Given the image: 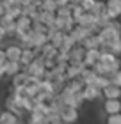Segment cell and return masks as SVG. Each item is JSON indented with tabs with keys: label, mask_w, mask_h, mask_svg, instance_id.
<instances>
[{
	"label": "cell",
	"mask_w": 121,
	"mask_h": 124,
	"mask_svg": "<svg viewBox=\"0 0 121 124\" xmlns=\"http://www.w3.org/2000/svg\"><path fill=\"white\" fill-rule=\"evenodd\" d=\"M111 85H112V82H111V78H109V76H98L96 78V83H94V87H98L102 92L105 91L107 87H111Z\"/></svg>",
	"instance_id": "7402d4cb"
},
{
	"label": "cell",
	"mask_w": 121,
	"mask_h": 124,
	"mask_svg": "<svg viewBox=\"0 0 121 124\" xmlns=\"http://www.w3.org/2000/svg\"><path fill=\"white\" fill-rule=\"evenodd\" d=\"M100 57H102V50H87L85 52V59H84V66L87 69H93L100 62Z\"/></svg>",
	"instance_id": "8992f818"
},
{
	"label": "cell",
	"mask_w": 121,
	"mask_h": 124,
	"mask_svg": "<svg viewBox=\"0 0 121 124\" xmlns=\"http://www.w3.org/2000/svg\"><path fill=\"white\" fill-rule=\"evenodd\" d=\"M80 119V110L71 108V106H64L61 110V121L62 124H75Z\"/></svg>",
	"instance_id": "7a4b0ae2"
},
{
	"label": "cell",
	"mask_w": 121,
	"mask_h": 124,
	"mask_svg": "<svg viewBox=\"0 0 121 124\" xmlns=\"http://www.w3.org/2000/svg\"><path fill=\"white\" fill-rule=\"evenodd\" d=\"M84 59H85V50L80 46V44L75 46L71 50V53H70V64H82Z\"/></svg>",
	"instance_id": "8fae6325"
},
{
	"label": "cell",
	"mask_w": 121,
	"mask_h": 124,
	"mask_svg": "<svg viewBox=\"0 0 121 124\" xmlns=\"http://www.w3.org/2000/svg\"><path fill=\"white\" fill-rule=\"evenodd\" d=\"M55 20H57V14H54V13H45V11H43V14H41V23H43L45 27L54 29V27H55Z\"/></svg>",
	"instance_id": "ffe728a7"
},
{
	"label": "cell",
	"mask_w": 121,
	"mask_h": 124,
	"mask_svg": "<svg viewBox=\"0 0 121 124\" xmlns=\"http://www.w3.org/2000/svg\"><path fill=\"white\" fill-rule=\"evenodd\" d=\"M102 94H103V98H105V99H121V89L116 87V85L107 87Z\"/></svg>",
	"instance_id": "2e32d148"
},
{
	"label": "cell",
	"mask_w": 121,
	"mask_h": 124,
	"mask_svg": "<svg viewBox=\"0 0 121 124\" xmlns=\"http://www.w3.org/2000/svg\"><path fill=\"white\" fill-rule=\"evenodd\" d=\"M7 62H9V60H7V55H5V50L0 48V67H4Z\"/></svg>",
	"instance_id": "1f68e13d"
},
{
	"label": "cell",
	"mask_w": 121,
	"mask_h": 124,
	"mask_svg": "<svg viewBox=\"0 0 121 124\" xmlns=\"http://www.w3.org/2000/svg\"><path fill=\"white\" fill-rule=\"evenodd\" d=\"M80 4H82V0H71V5H70V7H75V5H80Z\"/></svg>",
	"instance_id": "8d00e7d4"
},
{
	"label": "cell",
	"mask_w": 121,
	"mask_h": 124,
	"mask_svg": "<svg viewBox=\"0 0 121 124\" xmlns=\"http://www.w3.org/2000/svg\"><path fill=\"white\" fill-rule=\"evenodd\" d=\"M59 124H62V122H59Z\"/></svg>",
	"instance_id": "f35d334b"
},
{
	"label": "cell",
	"mask_w": 121,
	"mask_h": 124,
	"mask_svg": "<svg viewBox=\"0 0 121 124\" xmlns=\"http://www.w3.org/2000/svg\"><path fill=\"white\" fill-rule=\"evenodd\" d=\"M98 0H82V4H80V7H82L85 13H91V11L94 9V5H96Z\"/></svg>",
	"instance_id": "83f0119b"
},
{
	"label": "cell",
	"mask_w": 121,
	"mask_h": 124,
	"mask_svg": "<svg viewBox=\"0 0 121 124\" xmlns=\"http://www.w3.org/2000/svg\"><path fill=\"white\" fill-rule=\"evenodd\" d=\"M103 110H105L107 115L121 114V99H105V103H103Z\"/></svg>",
	"instance_id": "9c48e42d"
},
{
	"label": "cell",
	"mask_w": 121,
	"mask_h": 124,
	"mask_svg": "<svg viewBox=\"0 0 121 124\" xmlns=\"http://www.w3.org/2000/svg\"><path fill=\"white\" fill-rule=\"evenodd\" d=\"M64 36H66V34L64 32H61V30H57L55 32V36L54 37H52V44H54V46L57 48V50H61V46H62V41H64Z\"/></svg>",
	"instance_id": "d4e9b609"
},
{
	"label": "cell",
	"mask_w": 121,
	"mask_h": 124,
	"mask_svg": "<svg viewBox=\"0 0 121 124\" xmlns=\"http://www.w3.org/2000/svg\"><path fill=\"white\" fill-rule=\"evenodd\" d=\"M70 36L75 39V41H77V44H82L85 39H87L89 36H93V34H91V30L89 29H85V27H80V25H77L75 27V30L70 34Z\"/></svg>",
	"instance_id": "ba28073f"
},
{
	"label": "cell",
	"mask_w": 121,
	"mask_h": 124,
	"mask_svg": "<svg viewBox=\"0 0 121 124\" xmlns=\"http://www.w3.org/2000/svg\"><path fill=\"white\" fill-rule=\"evenodd\" d=\"M27 124H47V117L41 112H32V114H28Z\"/></svg>",
	"instance_id": "44dd1931"
},
{
	"label": "cell",
	"mask_w": 121,
	"mask_h": 124,
	"mask_svg": "<svg viewBox=\"0 0 121 124\" xmlns=\"http://www.w3.org/2000/svg\"><path fill=\"white\" fill-rule=\"evenodd\" d=\"M4 50H5V55H7V60H9V62H20L21 53H23V48H21L18 43L7 44Z\"/></svg>",
	"instance_id": "3957f363"
},
{
	"label": "cell",
	"mask_w": 121,
	"mask_h": 124,
	"mask_svg": "<svg viewBox=\"0 0 121 124\" xmlns=\"http://www.w3.org/2000/svg\"><path fill=\"white\" fill-rule=\"evenodd\" d=\"M5 14H7V7H5V5H4L2 2H0V20H2Z\"/></svg>",
	"instance_id": "836d02e7"
},
{
	"label": "cell",
	"mask_w": 121,
	"mask_h": 124,
	"mask_svg": "<svg viewBox=\"0 0 121 124\" xmlns=\"http://www.w3.org/2000/svg\"><path fill=\"white\" fill-rule=\"evenodd\" d=\"M57 5H59V7H70L71 0H57Z\"/></svg>",
	"instance_id": "d6a6232c"
},
{
	"label": "cell",
	"mask_w": 121,
	"mask_h": 124,
	"mask_svg": "<svg viewBox=\"0 0 121 124\" xmlns=\"http://www.w3.org/2000/svg\"><path fill=\"white\" fill-rule=\"evenodd\" d=\"M75 46H78V44H77V41H75V39L70 36V34H66V36H64V41H62V46H61V50H59V52L71 53V50H73Z\"/></svg>",
	"instance_id": "ac0fdd59"
},
{
	"label": "cell",
	"mask_w": 121,
	"mask_h": 124,
	"mask_svg": "<svg viewBox=\"0 0 121 124\" xmlns=\"http://www.w3.org/2000/svg\"><path fill=\"white\" fill-rule=\"evenodd\" d=\"M0 121H2V124H18L20 122V117H16L14 114L4 110V112H0Z\"/></svg>",
	"instance_id": "d6986e66"
},
{
	"label": "cell",
	"mask_w": 121,
	"mask_h": 124,
	"mask_svg": "<svg viewBox=\"0 0 121 124\" xmlns=\"http://www.w3.org/2000/svg\"><path fill=\"white\" fill-rule=\"evenodd\" d=\"M107 4V14L112 21L121 18V0H105Z\"/></svg>",
	"instance_id": "277c9868"
},
{
	"label": "cell",
	"mask_w": 121,
	"mask_h": 124,
	"mask_svg": "<svg viewBox=\"0 0 121 124\" xmlns=\"http://www.w3.org/2000/svg\"><path fill=\"white\" fill-rule=\"evenodd\" d=\"M71 11H73V20H75V21H78V20L85 14V11L80 7V5H75V7H71Z\"/></svg>",
	"instance_id": "f1b7e54d"
},
{
	"label": "cell",
	"mask_w": 121,
	"mask_h": 124,
	"mask_svg": "<svg viewBox=\"0 0 121 124\" xmlns=\"http://www.w3.org/2000/svg\"><path fill=\"white\" fill-rule=\"evenodd\" d=\"M57 16L64 18V20H70V18H73V11H71V7H59L57 9Z\"/></svg>",
	"instance_id": "4316f807"
},
{
	"label": "cell",
	"mask_w": 121,
	"mask_h": 124,
	"mask_svg": "<svg viewBox=\"0 0 121 124\" xmlns=\"http://www.w3.org/2000/svg\"><path fill=\"white\" fill-rule=\"evenodd\" d=\"M27 80H28V75L25 71H21L20 75H16L14 78H11V85H13L14 89H21L27 85Z\"/></svg>",
	"instance_id": "9a60e30c"
},
{
	"label": "cell",
	"mask_w": 121,
	"mask_h": 124,
	"mask_svg": "<svg viewBox=\"0 0 121 124\" xmlns=\"http://www.w3.org/2000/svg\"><path fill=\"white\" fill-rule=\"evenodd\" d=\"M41 92L43 94H57V96H59L54 82H41Z\"/></svg>",
	"instance_id": "603a6c76"
},
{
	"label": "cell",
	"mask_w": 121,
	"mask_h": 124,
	"mask_svg": "<svg viewBox=\"0 0 121 124\" xmlns=\"http://www.w3.org/2000/svg\"><path fill=\"white\" fill-rule=\"evenodd\" d=\"M102 52H111L112 55H116V57L119 59L121 57V39L118 43H114V44H111L109 48H105V50H102Z\"/></svg>",
	"instance_id": "484cf974"
},
{
	"label": "cell",
	"mask_w": 121,
	"mask_h": 124,
	"mask_svg": "<svg viewBox=\"0 0 121 124\" xmlns=\"http://www.w3.org/2000/svg\"><path fill=\"white\" fill-rule=\"evenodd\" d=\"M4 106H5V110L7 112H11V114H14L16 117H23V114H25V110H21L18 105H16V101H14V98L11 94H7L5 96V99H4Z\"/></svg>",
	"instance_id": "5b68a950"
},
{
	"label": "cell",
	"mask_w": 121,
	"mask_h": 124,
	"mask_svg": "<svg viewBox=\"0 0 121 124\" xmlns=\"http://www.w3.org/2000/svg\"><path fill=\"white\" fill-rule=\"evenodd\" d=\"M85 52L87 50H102V44H100V39H98V36H89L85 41L80 44Z\"/></svg>",
	"instance_id": "5bb4252c"
},
{
	"label": "cell",
	"mask_w": 121,
	"mask_h": 124,
	"mask_svg": "<svg viewBox=\"0 0 121 124\" xmlns=\"http://www.w3.org/2000/svg\"><path fill=\"white\" fill-rule=\"evenodd\" d=\"M5 37H7V32H5V29H4L2 25H0V41H4Z\"/></svg>",
	"instance_id": "e575fe53"
},
{
	"label": "cell",
	"mask_w": 121,
	"mask_h": 124,
	"mask_svg": "<svg viewBox=\"0 0 121 124\" xmlns=\"http://www.w3.org/2000/svg\"><path fill=\"white\" fill-rule=\"evenodd\" d=\"M32 25H34V21L28 18V16H21V18L16 20V34H27V32H30L32 30Z\"/></svg>",
	"instance_id": "52a82bcc"
},
{
	"label": "cell",
	"mask_w": 121,
	"mask_h": 124,
	"mask_svg": "<svg viewBox=\"0 0 121 124\" xmlns=\"http://www.w3.org/2000/svg\"><path fill=\"white\" fill-rule=\"evenodd\" d=\"M4 67H5V76H9V78H14L16 75H20L23 71V66L20 62H7Z\"/></svg>",
	"instance_id": "7c38bea8"
},
{
	"label": "cell",
	"mask_w": 121,
	"mask_h": 124,
	"mask_svg": "<svg viewBox=\"0 0 121 124\" xmlns=\"http://www.w3.org/2000/svg\"><path fill=\"white\" fill-rule=\"evenodd\" d=\"M100 96H102V91L98 87H94V85H87V87L84 89V98H85V101H91V103H93V101H96Z\"/></svg>",
	"instance_id": "4fadbf2b"
},
{
	"label": "cell",
	"mask_w": 121,
	"mask_h": 124,
	"mask_svg": "<svg viewBox=\"0 0 121 124\" xmlns=\"http://www.w3.org/2000/svg\"><path fill=\"white\" fill-rule=\"evenodd\" d=\"M109 78H111L112 85H116V87H119V89H121V69H119V71H116L114 75H111Z\"/></svg>",
	"instance_id": "f546056e"
},
{
	"label": "cell",
	"mask_w": 121,
	"mask_h": 124,
	"mask_svg": "<svg viewBox=\"0 0 121 124\" xmlns=\"http://www.w3.org/2000/svg\"><path fill=\"white\" fill-rule=\"evenodd\" d=\"M5 78V67H0V80Z\"/></svg>",
	"instance_id": "d590c367"
},
{
	"label": "cell",
	"mask_w": 121,
	"mask_h": 124,
	"mask_svg": "<svg viewBox=\"0 0 121 124\" xmlns=\"http://www.w3.org/2000/svg\"><path fill=\"white\" fill-rule=\"evenodd\" d=\"M96 78H98V75H96L93 69H85V71L82 73V76H80V80H82L84 85L87 87V85H94V83H96Z\"/></svg>",
	"instance_id": "e0dca14e"
},
{
	"label": "cell",
	"mask_w": 121,
	"mask_h": 124,
	"mask_svg": "<svg viewBox=\"0 0 121 124\" xmlns=\"http://www.w3.org/2000/svg\"><path fill=\"white\" fill-rule=\"evenodd\" d=\"M0 124H2V121H0Z\"/></svg>",
	"instance_id": "74e56055"
},
{
	"label": "cell",
	"mask_w": 121,
	"mask_h": 124,
	"mask_svg": "<svg viewBox=\"0 0 121 124\" xmlns=\"http://www.w3.org/2000/svg\"><path fill=\"white\" fill-rule=\"evenodd\" d=\"M57 9H59L57 0H45V2H43V11H45V13H54V14H57Z\"/></svg>",
	"instance_id": "cb8c5ba5"
},
{
	"label": "cell",
	"mask_w": 121,
	"mask_h": 124,
	"mask_svg": "<svg viewBox=\"0 0 121 124\" xmlns=\"http://www.w3.org/2000/svg\"><path fill=\"white\" fill-rule=\"evenodd\" d=\"M105 124H121V114H116V115H107Z\"/></svg>",
	"instance_id": "4dcf8cb0"
},
{
	"label": "cell",
	"mask_w": 121,
	"mask_h": 124,
	"mask_svg": "<svg viewBox=\"0 0 121 124\" xmlns=\"http://www.w3.org/2000/svg\"><path fill=\"white\" fill-rule=\"evenodd\" d=\"M23 71L27 73L28 76H34V78H39V80H41L43 75L47 73V67H45V57H43V55H39V57L34 60L28 67H25Z\"/></svg>",
	"instance_id": "6da1fadb"
},
{
	"label": "cell",
	"mask_w": 121,
	"mask_h": 124,
	"mask_svg": "<svg viewBox=\"0 0 121 124\" xmlns=\"http://www.w3.org/2000/svg\"><path fill=\"white\" fill-rule=\"evenodd\" d=\"M0 25L5 29L7 37H14V36H16V20L9 18V16H4V18L0 20Z\"/></svg>",
	"instance_id": "30bf717a"
}]
</instances>
